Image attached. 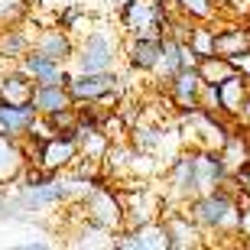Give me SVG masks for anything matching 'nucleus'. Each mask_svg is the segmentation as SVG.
I'll return each instance as SVG.
<instances>
[{
	"label": "nucleus",
	"instance_id": "nucleus-1",
	"mask_svg": "<svg viewBox=\"0 0 250 250\" xmlns=\"http://www.w3.org/2000/svg\"><path fill=\"white\" fill-rule=\"evenodd\" d=\"M117 39L107 26L88 29L82 39H75V56H72V72H107L117 62Z\"/></svg>",
	"mask_w": 250,
	"mask_h": 250
},
{
	"label": "nucleus",
	"instance_id": "nucleus-2",
	"mask_svg": "<svg viewBox=\"0 0 250 250\" xmlns=\"http://www.w3.org/2000/svg\"><path fill=\"white\" fill-rule=\"evenodd\" d=\"M78 211H82V218H88V221L101 224V228H107V231H124V202L121 195L111 192V188H104L101 182L94 188H88V192L78 198Z\"/></svg>",
	"mask_w": 250,
	"mask_h": 250
},
{
	"label": "nucleus",
	"instance_id": "nucleus-3",
	"mask_svg": "<svg viewBox=\"0 0 250 250\" xmlns=\"http://www.w3.org/2000/svg\"><path fill=\"white\" fill-rule=\"evenodd\" d=\"M10 198H13L23 211H42V208H59V205H65V202H75L65 176H59V172L49 176L46 182H39V186H20Z\"/></svg>",
	"mask_w": 250,
	"mask_h": 250
},
{
	"label": "nucleus",
	"instance_id": "nucleus-4",
	"mask_svg": "<svg viewBox=\"0 0 250 250\" xmlns=\"http://www.w3.org/2000/svg\"><path fill=\"white\" fill-rule=\"evenodd\" d=\"M192 218H195V224H202V228H231V231H237L241 208H237L224 192L214 188V192H205V195L195 198Z\"/></svg>",
	"mask_w": 250,
	"mask_h": 250
},
{
	"label": "nucleus",
	"instance_id": "nucleus-5",
	"mask_svg": "<svg viewBox=\"0 0 250 250\" xmlns=\"http://www.w3.org/2000/svg\"><path fill=\"white\" fill-rule=\"evenodd\" d=\"M29 156L36 153V159H29V163H36V166H42L46 172H68V169L75 166V159L82 156L78 153V140L72 137V133H52L49 140H42L39 146L26 149Z\"/></svg>",
	"mask_w": 250,
	"mask_h": 250
},
{
	"label": "nucleus",
	"instance_id": "nucleus-6",
	"mask_svg": "<svg viewBox=\"0 0 250 250\" xmlns=\"http://www.w3.org/2000/svg\"><path fill=\"white\" fill-rule=\"evenodd\" d=\"M17 68L23 75H29L36 84H68V78H72L68 62H56V59L42 56V52H36V49H29L26 56L17 62Z\"/></svg>",
	"mask_w": 250,
	"mask_h": 250
},
{
	"label": "nucleus",
	"instance_id": "nucleus-7",
	"mask_svg": "<svg viewBox=\"0 0 250 250\" xmlns=\"http://www.w3.org/2000/svg\"><path fill=\"white\" fill-rule=\"evenodd\" d=\"M117 82L121 78L114 75V68H107V72H72L65 88L72 94V101H98L107 91H114Z\"/></svg>",
	"mask_w": 250,
	"mask_h": 250
},
{
	"label": "nucleus",
	"instance_id": "nucleus-8",
	"mask_svg": "<svg viewBox=\"0 0 250 250\" xmlns=\"http://www.w3.org/2000/svg\"><path fill=\"white\" fill-rule=\"evenodd\" d=\"M33 49L42 52V56L56 59V62H72L75 56V36L68 29H62L59 23H49V26H39L36 36H33Z\"/></svg>",
	"mask_w": 250,
	"mask_h": 250
},
{
	"label": "nucleus",
	"instance_id": "nucleus-9",
	"mask_svg": "<svg viewBox=\"0 0 250 250\" xmlns=\"http://www.w3.org/2000/svg\"><path fill=\"white\" fill-rule=\"evenodd\" d=\"M36 23H29V17L23 23L13 26H0V59L3 62H20L33 49V36H36Z\"/></svg>",
	"mask_w": 250,
	"mask_h": 250
},
{
	"label": "nucleus",
	"instance_id": "nucleus-10",
	"mask_svg": "<svg viewBox=\"0 0 250 250\" xmlns=\"http://www.w3.org/2000/svg\"><path fill=\"white\" fill-rule=\"evenodd\" d=\"M39 111L29 104H7L0 101V137H13V140H26V133L33 130Z\"/></svg>",
	"mask_w": 250,
	"mask_h": 250
},
{
	"label": "nucleus",
	"instance_id": "nucleus-11",
	"mask_svg": "<svg viewBox=\"0 0 250 250\" xmlns=\"http://www.w3.org/2000/svg\"><path fill=\"white\" fill-rule=\"evenodd\" d=\"M29 163L26 146L13 137H0V186H10V182H20L23 169Z\"/></svg>",
	"mask_w": 250,
	"mask_h": 250
},
{
	"label": "nucleus",
	"instance_id": "nucleus-12",
	"mask_svg": "<svg viewBox=\"0 0 250 250\" xmlns=\"http://www.w3.org/2000/svg\"><path fill=\"white\" fill-rule=\"evenodd\" d=\"M202 75L195 65H186V68H179L172 78H169V91L176 98L179 107H186V111H195L198 107V91H202Z\"/></svg>",
	"mask_w": 250,
	"mask_h": 250
},
{
	"label": "nucleus",
	"instance_id": "nucleus-13",
	"mask_svg": "<svg viewBox=\"0 0 250 250\" xmlns=\"http://www.w3.org/2000/svg\"><path fill=\"white\" fill-rule=\"evenodd\" d=\"M195 163V186H198V195L214 192L221 186V179L228 176V166L221 163V156H211V153H198L192 156Z\"/></svg>",
	"mask_w": 250,
	"mask_h": 250
},
{
	"label": "nucleus",
	"instance_id": "nucleus-14",
	"mask_svg": "<svg viewBox=\"0 0 250 250\" xmlns=\"http://www.w3.org/2000/svg\"><path fill=\"white\" fill-rule=\"evenodd\" d=\"M33 88H36V82L29 75H23L20 68H10V72L0 75V101L7 104H29Z\"/></svg>",
	"mask_w": 250,
	"mask_h": 250
},
{
	"label": "nucleus",
	"instance_id": "nucleus-15",
	"mask_svg": "<svg viewBox=\"0 0 250 250\" xmlns=\"http://www.w3.org/2000/svg\"><path fill=\"white\" fill-rule=\"evenodd\" d=\"M159 49H163V39L153 36H133L127 46V62L130 68H140V72H153L159 62Z\"/></svg>",
	"mask_w": 250,
	"mask_h": 250
},
{
	"label": "nucleus",
	"instance_id": "nucleus-16",
	"mask_svg": "<svg viewBox=\"0 0 250 250\" xmlns=\"http://www.w3.org/2000/svg\"><path fill=\"white\" fill-rule=\"evenodd\" d=\"M72 94H68V88L65 84H36L33 88V107H36L42 117H49V114L62 111V107H72Z\"/></svg>",
	"mask_w": 250,
	"mask_h": 250
},
{
	"label": "nucleus",
	"instance_id": "nucleus-17",
	"mask_svg": "<svg viewBox=\"0 0 250 250\" xmlns=\"http://www.w3.org/2000/svg\"><path fill=\"white\" fill-rule=\"evenodd\" d=\"M72 247H98V250H107V247H114V231H107V228H101V224H94V221H88L84 218L78 228H75V234H72Z\"/></svg>",
	"mask_w": 250,
	"mask_h": 250
},
{
	"label": "nucleus",
	"instance_id": "nucleus-18",
	"mask_svg": "<svg viewBox=\"0 0 250 250\" xmlns=\"http://www.w3.org/2000/svg\"><path fill=\"white\" fill-rule=\"evenodd\" d=\"M218 94H221V111L241 114L244 101H247V75L234 72L231 78H224V82L218 84Z\"/></svg>",
	"mask_w": 250,
	"mask_h": 250
},
{
	"label": "nucleus",
	"instance_id": "nucleus-19",
	"mask_svg": "<svg viewBox=\"0 0 250 250\" xmlns=\"http://www.w3.org/2000/svg\"><path fill=\"white\" fill-rule=\"evenodd\" d=\"M130 231L137 234V247L140 250H169V231L163 221H143L137 228H130Z\"/></svg>",
	"mask_w": 250,
	"mask_h": 250
},
{
	"label": "nucleus",
	"instance_id": "nucleus-20",
	"mask_svg": "<svg viewBox=\"0 0 250 250\" xmlns=\"http://www.w3.org/2000/svg\"><path fill=\"white\" fill-rule=\"evenodd\" d=\"M250 49V33L247 29H221L214 33V56H224V59H234Z\"/></svg>",
	"mask_w": 250,
	"mask_h": 250
},
{
	"label": "nucleus",
	"instance_id": "nucleus-21",
	"mask_svg": "<svg viewBox=\"0 0 250 250\" xmlns=\"http://www.w3.org/2000/svg\"><path fill=\"white\" fill-rule=\"evenodd\" d=\"M179 68H186V62H182V42L172 36H163V49H159V62L153 72H159L163 78H172V75L179 72Z\"/></svg>",
	"mask_w": 250,
	"mask_h": 250
},
{
	"label": "nucleus",
	"instance_id": "nucleus-22",
	"mask_svg": "<svg viewBox=\"0 0 250 250\" xmlns=\"http://www.w3.org/2000/svg\"><path fill=\"white\" fill-rule=\"evenodd\" d=\"M163 224H166V231H169V247H176V250L198 247V231H195L182 214H169Z\"/></svg>",
	"mask_w": 250,
	"mask_h": 250
},
{
	"label": "nucleus",
	"instance_id": "nucleus-23",
	"mask_svg": "<svg viewBox=\"0 0 250 250\" xmlns=\"http://www.w3.org/2000/svg\"><path fill=\"white\" fill-rule=\"evenodd\" d=\"M56 23H59L62 29H68L72 36H78V39H82L84 33L91 29V17H88V13H84L78 3H62V7L56 10Z\"/></svg>",
	"mask_w": 250,
	"mask_h": 250
},
{
	"label": "nucleus",
	"instance_id": "nucleus-24",
	"mask_svg": "<svg viewBox=\"0 0 250 250\" xmlns=\"http://www.w3.org/2000/svg\"><path fill=\"white\" fill-rule=\"evenodd\" d=\"M169 182H172V192H176L179 198H188V195L198 192V186H195V163H192V156H179L176 159Z\"/></svg>",
	"mask_w": 250,
	"mask_h": 250
},
{
	"label": "nucleus",
	"instance_id": "nucleus-25",
	"mask_svg": "<svg viewBox=\"0 0 250 250\" xmlns=\"http://www.w3.org/2000/svg\"><path fill=\"white\" fill-rule=\"evenodd\" d=\"M195 68H198V75H202V82L208 84H221L224 78H231L237 68H234L231 59H224V56H205L195 62Z\"/></svg>",
	"mask_w": 250,
	"mask_h": 250
},
{
	"label": "nucleus",
	"instance_id": "nucleus-26",
	"mask_svg": "<svg viewBox=\"0 0 250 250\" xmlns=\"http://www.w3.org/2000/svg\"><path fill=\"white\" fill-rule=\"evenodd\" d=\"M29 13H33V3L29 0H0V26L23 23Z\"/></svg>",
	"mask_w": 250,
	"mask_h": 250
},
{
	"label": "nucleus",
	"instance_id": "nucleus-27",
	"mask_svg": "<svg viewBox=\"0 0 250 250\" xmlns=\"http://www.w3.org/2000/svg\"><path fill=\"white\" fill-rule=\"evenodd\" d=\"M221 163H224L228 169H241L244 163H250V153H247V146H244V140H237V137H224Z\"/></svg>",
	"mask_w": 250,
	"mask_h": 250
},
{
	"label": "nucleus",
	"instance_id": "nucleus-28",
	"mask_svg": "<svg viewBox=\"0 0 250 250\" xmlns=\"http://www.w3.org/2000/svg\"><path fill=\"white\" fill-rule=\"evenodd\" d=\"M188 46L195 49V56H198V59L214 56V29H192V36H188Z\"/></svg>",
	"mask_w": 250,
	"mask_h": 250
},
{
	"label": "nucleus",
	"instance_id": "nucleus-29",
	"mask_svg": "<svg viewBox=\"0 0 250 250\" xmlns=\"http://www.w3.org/2000/svg\"><path fill=\"white\" fill-rule=\"evenodd\" d=\"M179 10L186 13V17H198V20H211V0H176Z\"/></svg>",
	"mask_w": 250,
	"mask_h": 250
},
{
	"label": "nucleus",
	"instance_id": "nucleus-30",
	"mask_svg": "<svg viewBox=\"0 0 250 250\" xmlns=\"http://www.w3.org/2000/svg\"><path fill=\"white\" fill-rule=\"evenodd\" d=\"M231 62H234V68H237L241 75H250V49H247V52H241V56H234Z\"/></svg>",
	"mask_w": 250,
	"mask_h": 250
},
{
	"label": "nucleus",
	"instance_id": "nucleus-31",
	"mask_svg": "<svg viewBox=\"0 0 250 250\" xmlns=\"http://www.w3.org/2000/svg\"><path fill=\"white\" fill-rule=\"evenodd\" d=\"M29 3H33V7H39V10H49V13H56V10L62 7L65 0H29Z\"/></svg>",
	"mask_w": 250,
	"mask_h": 250
},
{
	"label": "nucleus",
	"instance_id": "nucleus-32",
	"mask_svg": "<svg viewBox=\"0 0 250 250\" xmlns=\"http://www.w3.org/2000/svg\"><path fill=\"white\" fill-rule=\"evenodd\" d=\"M237 231H241V234H247V237H250V208H244V211H241V221H237Z\"/></svg>",
	"mask_w": 250,
	"mask_h": 250
},
{
	"label": "nucleus",
	"instance_id": "nucleus-33",
	"mask_svg": "<svg viewBox=\"0 0 250 250\" xmlns=\"http://www.w3.org/2000/svg\"><path fill=\"white\" fill-rule=\"evenodd\" d=\"M241 117H247V121H250V101H244V107H241Z\"/></svg>",
	"mask_w": 250,
	"mask_h": 250
},
{
	"label": "nucleus",
	"instance_id": "nucleus-34",
	"mask_svg": "<svg viewBox=\"0 0 250 250\" xmlns=\"http://www.w3.org/2000/svg\"><path fill=\"white\" fill-rule=\"evenodd\" d=\"M124 3H127V0H111V7H114V10H121Z\"/></svg>",
	"mask_w": 250,
	"mask_h": 250
}]
</instances>
